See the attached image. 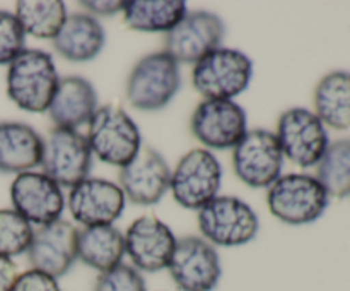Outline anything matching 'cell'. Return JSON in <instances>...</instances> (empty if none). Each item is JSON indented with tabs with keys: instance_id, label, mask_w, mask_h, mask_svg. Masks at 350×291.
Masks as SVG:
<instances>
[{
	"instance_id": "8",
	"label": "cell",
	"mask_w": 350,
	"mask_h": 291,
	"mask_svg": "<svg viewBox=\"0 0 350 291\" xmlns=\"http://www.w3.org/2000/svg\"><path fill=\"white\" fill-rule=\"evenodd\" d=\"M277 140L284 157L299 168H313L320 163L330 144L327 127L308 108H289L279 116Z\"/></svg>"
},
{
	"instance_id": "6",
	"label": "cell",
	"mask_w": 350,
	"mask_h": 291,
	"mask_svg": "<svg viewBox=\"0 0 350 291\" xmlns=\"http://www.w3.org/2000/svg\"><path fill=\"white\" fill-rule=\"evenodd\" d=\"M202 238L214 246H241L252 242L260 228L256 212L232 195H217L198 211Z\"/></svg>"
},
{
	"instance_id": "5",
	"label": "cell",
	"mask_w": 350,
	"mask_h": 291,
	"mask_svg": "<svg viewBox=\"0 0 350 291\" xmlns=\"http://www.w3.org/2000/svg\"><path fill=\"white\" fill-rule=\"evenodd\" d=\"M88 125V142L103 163L123 168L142 147L139 127L120 106H99Z\"/></svg>"
},
{
	"instance_id": "27",
	"label": "cell",
	"mask_w": 350,
	"mask_h": 291,
	"mask_svg": "<svg viewBox=\"0 0 350 291\" xmlns=\"http://www.w3.org/2000/svg\"><path fill=\"white\" fill-rule=\"evenodd\" d=\"M33 225L14 209H0V257L21 255L27 252L33 240Z\"/></svg>"
},
{
	"instance_id": "3",
	"label": "cell",
	"mask_w": 350,
	"mask_h": 291,
	"mask_svg": "<svg viewBox=\"0 0 350 291\" xmlns=\"http://www.w3.org/2000/svg\"><path fill=\"white\" fill-rule=\"evenodd\" d=\"M267 204L277 219L301 226L314 223L325 214L330 195L313 175L289 173L270 185Z\"/></svg>"
},
{
	"instance_id": "11",
	"label": "cell",
	"mask_w": 350,
	"mask_h": 291,
	"mask_svg": "<svg viewBox=\"0 0 350 291\" xmlns=\"http://www.w3.org/2000/svg\"><path fill=\"white\" fill-rule=\"evenodd\" d=\"M167 270L180 291H214L222 274L217 250L202 236L178 240Z\"/></svg>"
},
{
	"instance_id": "14",
	"label": "cell",
	"mask_w": 350,
	"mask_h": 291,
	"mask_svg": "<svg viewBox=\"0 0 350 291\" xmlns=\"http://www.w3.org/2000/svg\"><path fill=\"white\" fill-rule=\"evenodd\" d=\"M12 209L31 225L46 226L62 219L65 197L62 187L41 171H24L10 184Z\"/></svg>"
},
{
	"instance_id": "7",
	"label": "cell",
	"mask_w": 350,
	"mask_h": 291,
	"mask_svg": "<svg viewBox=\"0 0 350 291\" xmlns=\"http://www.w3.org/2000/svg\"><path fill=\"white\" fill-rule=\"evenodd\" d=\"M221 181L222 166L217 157L205 147H195L171 171L170 188L181 207L200 211L207 202L217 197Z\"/></svg>"
},
{
	"instance_id": "18",
	"label": "cell",
	"mask_w": 350,
	"mask_h": 291,
	"mask_svg": "<svg viewBox=\"0 0 350 291\" xmlns=\"http://www.w3.org/2000/svg\"><path fill=\"white\" fill-rule=\"evenodd\" d=\"M77 236L79 229L65 219L34 229L26 252L31 269L50 274L55 279L65 276L77 260Z\"/></svg>"
},
{
	"instance_id": "2",
	"label": "cell",
	"mask_w": 350,
	"mask_h": 291,
	"mask_svg": "<svg viewBox=\"0 0 350 291\" xmlns=\"http://www.w3.org/2000/svg\"><path fill=\"white\" fill-rule=\"evenodd\" d=\"M253 64L241 50L219 47L193 65L191 84L205 99L234 101L252 82Z\"/></svg>"
},
{
	"instance_id": "22",
	"label": "cell",
	"mask_w": 350,
	"mask_h": 291,
	"mask_svg": "<svg viewBox=\"0 0 350 291\" xmlns=\"http://www.w3.org/2000/svg\"><path fill=\"white\" fill-rule=\"evenodd\" d=\"M125 236L113 225L88 226L79 231L77 259L99 274L123 262Z\"/></svg>"
},
{
	"instance_id": "17",
	"label": "cell",
	"mask_w": 350,
	"mask_h": 291,
	"mask_svg": "<svg viewBox=\"0 0 350 291\" xmlns=\"http://www.w3.org/2000/svg\"><path fill=\"white\" fill-rule=\"evenodd\" d=\"M67 204L72 218L88 228L113 225L122 216L126 199L120 185L105 178L88 177L70 188Z\"/></svg>"
},
{
	"instance_id": "12",
	"label": "cell",
	"mask_w": 350,
	"mask_h": 291,
	"mask_svg": "<svg viewBox=\"0 0 350 291\" xmlns=\"http://www.w3.org/2000/svg\"><path fill=\"white\" fill-rule=\"evenodd\" d=\"M190 129L205 149H234L248 132V120L236 101L204 99L191 113Z\"/></svg>"
},
{
	"instance_id": "1",
	"label": "cell",
	"mask_w": 350,
	"mask_h": 291,
	"mask_svg": "<svg viewBox=\"0 0 350 291\" xmlns=\"http://www.w3.org/2000/svg\"><path fill=\"white\" fill-rule=\"evenodd\" d=\"M58 82L53 58L38 48H24L7 68V96L24 112H48Z\"/></svg>"
},
{
	"instance_id": "21",
	"label": "cell",
	"mask_w": 350,
	"mask_h": 291,
	"mask_svg": "<svg viewBox=\"0 0 350 291\" xmlns=\"http://www.w3.org/2000/svg\"><path fill=\"white\" fill-rule=\"evenodd\" d=\"M44 140L23 122H0V171L24 173L41 164Z\"/></svg>"
},
{
	"instance_id": "32",
	"label": "cell",
	"mask_w": 350,
	"mask_h": 291,
	"mask_svg": "<svg viewBox=\"0 0 350 291\" xmlns=\"http://www.w3.org/2000/svg\"><path fill=\"white\" fill-rule=\"evenodd\" d=\"M17 276L19 273H17V266L14 264V260L0 257V291H12Z\"/></svg>"
},
{
	"instance_id": "16",
	"label": "cell",
	"mask_w": 350,
	"mask_h": 291,
	"mask_svg": "<svg viewBox=\"0 0 350 291\" xmlns=\"http://www.w3.org/2000/svg\"><path fill=\"white\" fill-rule=\"evenodd\" d=\"M120 188L133 204H157L170 190L171 170L161 153L142 146L130 163L120 168Z\"/></svg>"
},
{
	"instance_id": "29",
	"label": "cell",
	"mask_w": 350,
	"mask_h": 291,
	"mask_svg": "<svg viewBox=\"0 0 350 291\" xmlns=\"http://www.w3.org/2000/svg\"><path fill=\"white\" fill-rule=\"evenodd\" d=\"M26 48V33L12 12L0 10V65H9Z\"/></svg>"
},
{
	"instance_id": "4",
	"label": "cell",
	"mask_w": 350,
	"mask_h": 291,
	"mask_svg": "<svg viewBox=\"0 0 350 291\" xmlns=\"http://www.w3.org/2000/svg\"><path fill=\"white\" fill-rule=\"evenodd\" d=\"M181 86L180 64L166 51L146 55L126 79V99L142 112H157L170 105Z\"/></svg>"
},
{
	"instance_id": "10",
	"label": "cell",
	"mask_w": 350,
	"mask_h": 291,
	"mask_svg": "<svg viewBox=\"0 0 350 291\" xmlns=\"http://www.w3.org/2000/svg\"><path fill=\"white\" fill-rule=\"evenodd\" d=\"M40 166L60 187L72 188L85 180L92 168V151L88 137L79 130L53 129L44 140Z\"/></svg>"
},
{
	"instance_id": "26",
	"label": "cell",
	"mask_w": 350,
	"mask_h": 291,
	"mask_svg": "<svg viewBox=\"0 0 350 291\" xmlns=\"http://www.w3.org/2000/svg\"><path fill=\"white\" fill-rule=\"evenodd\" d=\"M317 178L327 194L335 199L350 195V137L328 144L317 164Z\"/></svg>"
},
{
	"instance_id": "19",
	"label": "cell",
	"mask_w": 350,
	"mask_h": 291,
	"mask_svg": "<svg viewBox=\"0 0 350 291\" xmlns=\"http://www.w3.org/2000/svg\"><path fill=\"white\" fill-rule=\"evenodd\" d=\"M96 110L98 94L94 86L81 75H68L58 82L48 115L55 129L77 130L84 123H89Z\"/></svg>"
},
{
	"instance_id": "24",
	"label": "cell",
	"mask_w": 350,
	"mask_h": 291,
	"mask_svg": "<svg viewBox=\"0 0 350 291\" xmlns=\"http://www.w3.org/2000/svg\"><path fill=\"white\" fill-rule=\"evenodd\" d=\"M187 12L181 0H130L123 7V19L130 29L170 33Z\"/></svg>"
},
{
	"instance_id": "9",
	"label": "cell",
	"mask_w": 350,
	"mask_h": 291,
	"mask_svg": "<svg viewBox=\"0 0 350 291\" xmlns=\"http://www.w3.org/2000/svg\"><path fill=\"white\" fill-rule=\"evenodd\" d=\"M232 168L236 177L252 188L275 184L284 168V153L275 134L267 129L248 130L232 149Z\"/></svg>"
},
{
	"instance_id": "20",
	"label": "cell",
	"mask_w": 350,
	"mask_h": 291,
	"mask_svg": "<svg viewBox=\"0 0 350 291\" xmlns=\"http://www.w3.org/2000/svg\"><path fill=\"white\" fill-rule=\"evenodd\" d=\"M53 48L62 58L75 64L91 62L101 53L106 43L103 24L91 14L75 12L67 16L64 26L53 38Z\"/></svg>"
},
{
	"instance_id": "31",
	"label": "cell",
	"mask_w": 350,
	"mask_h": 291,
	"mask_svg": "<svg viewBox=\"0 0 350 291\" xmlns=\"http://www.w3.org/2000/svg\"><path fill=\"white\" fill-rule=\"evenodd\" d=\"M81 5L84 7L88 12L94 16H103L109 17L115 16V14L123 12V7H125V0H82Z\"/></svg>"
},
{
	"instance_id": "30",
	"label": "cell",
	"mask_w": 350,
	"mask_h": 291,
	"mask_svg": "<svg viewBox=\"0 0 350 291\" xmlns=\"http://www.w3.org/2000/svg\"><path fill=\"white\" fill-rule=\"evenodd\" d=\"M12 291H62L58 286V281L51 277L50 274H44L41 270L29 269L26 273L17 276L16 284Z\"/></svg>"
},
{
	"instance_id": "23",
	"label": "cell",
	"mask_w": 350,
	"mask_h": 291,
	"mask_svg": "<svg viewBox=\"0 0 350 291\" xmlns=\"http://www.w3.org/2000/svg\"><path fill=\"white\" fill-rule=\"evenodd\" d=\"M314 115L325 127L350 129V72L334 71L323 75L314 88Z\"/></svg>"
},
{
	"instance_id": "13",
	"label": "cell",
	"mask_w": 350,
	"mask_h": 291,
	"mask_svg": "<svg viewBox=\"0 0 350 291\" xmlns=\"http://www.w3.org/2000/svg\"><path fill=\"white\" fill-rule=\"evenodd\" d=\"M226 24L217 14L208 10L187 12L183 19L166 33L164 51L178 64H197L200 58L221 47Z\"/></svg>"
},
{
	"instance_id": "15",
	"label": "cell",
	"mask_w": 350,
	"mask_h": 291,
	"mask_svg": "<svg viewBox=\"0 0 350 291\" xmlns=\"http://www.w3.org/2000/svg\"><path fill=\"white\" fill-rule=\"evenodd\" d=\"M123 236L125 253L137 270L159 273L167 269L178 238L166 223L154 216H142L129 226Z\"/></svg>"
},
{
	"instance_id": "28",
	"label": "cell",
	"mask_w": 350,
	"mask_h": 291,
	"mask_svg": "<svg viewBox=\"0 0 350 291\" xmlns=\"http://www.w3.org/2000/svg\"><path fill=\"white\" fill-rule=\"evenodd\" d=\"M94 291H147V286L140 270L122 262L99 274L94 283Z\"/></svg>"
},
{
	"instance_id": "25",
	"label": "cell",
	"mask_w": 350,
	"mask_h": 291,
	"mask_svg": "<svg viewBox=\"0 0 350 291\" xmlns=\"http://www.w3.org/2000/svg\"><path fill=\"white\" fill-rule=\"evenodd\" d=\"M14 16L26 34L53 40L67 19V7L62 0H19Z\"/></svg>"
}]
</instances>
